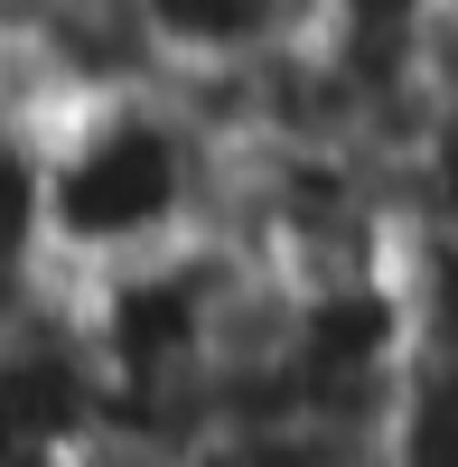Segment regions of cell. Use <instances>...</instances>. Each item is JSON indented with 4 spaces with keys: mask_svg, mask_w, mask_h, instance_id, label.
<instances>
[{
    "mask_svg": "<svg viewBox=\"0 0 458 467\" xmlns=\"http://www.w3.org/2000/svg\"><path fill=\"white\" fill-rule=\"evenodd\" d=\"M224 187H234V131L178 75L47 112V224L66 281L224 234Z\"/></svg>",
    "mask_w": 458,
    "mask_h": 467,
    "instance_id": "cell-1",
    "label": "cell"
},
{
    "mask_svg": "<svg viewBox=\"0 0 458 467\" xmlns=\"http://www.w3.org/2000/svg\"><path fill=\"white\" fill-rule=\"evenodd\" d=\"M141 10H150V37H160L169 75L224 85V75H253L281 47H299L318 0H141Z\"/></svg>",
    "mask_w": 458,
    "mask_h": 467,
    "instance_id": "cell-2",
    "label": "cell"
},
{
    "mask_svg": "<svg viewBox=\"0 0 458 467\" xmlns=\"http://www.w3.org/2000/svg\"><path fill=\"white\" fill-rule=\"evenodd\" d=\"M57 224H47V112L0 103V308L57 290Z\"/></svg>",
    "mask_w": 458,
    "mask_h": 467,
    "instance_id": "cell-3",
    "label": "cell"
},
{
    "mask_svg": "<svg viewBox=\"0 0 458 467\" xmlns=\"http://www.w3.org/2000/svg\"><path fill=\"white\" fill-rule=\"evenodd\" d=\"M66 467H197V449H169V440H141V431H103L94 449H75Z\"/></svg>",
    "mask_w": 458,
    "mask_h": 467,
    "instance_id": "cell-4",
    "label": "cell"
}]
</instances>
